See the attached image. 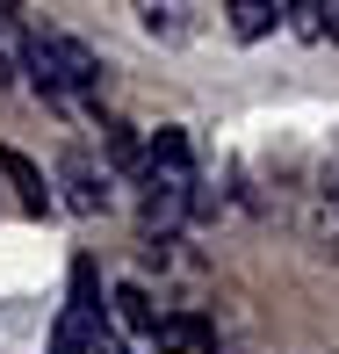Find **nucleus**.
<instances>
[{
  "label": "nucleus",
  "instance_id": "obj_5",
  "mask_svg": "<svg viewBox=\"0 0 339 354\" xmlns=\"http://www.w3.org/2000/svg\"><path fill=\"white\" fill-rule=\"evenodd\" d=\"M0 174H8V181H14V196H22V210H29V217H51V210H58L51 181H43V174L29 167V159L14 152V145H0Z\"/></svg>",
  "mask_w": 339,
  "mask_h": 354
},
{
  "label": "nucleus",
  "instance_id": "obj_1",
  "mask_svg": "<svg viewBox=\"0 0 339 354\" xmlns=\"http://www.w3.org/2000/svg\"><path fill=\"white\" fill-rule=\"evenodd\" d=\"M29 87H37L43 102L66 109L72 94H94V87H101V58H94L79 37H58V29H43V37L29 44Z\"/></svg>",
  "mask_w": 339,
  "mask_h": 354
},
{
  "label": "nucleus",
  "instance_id": "obj_12",
  "mask_svg": "<svg viewBox=\"0 0 339 354\" xmlns=\"http://www.w3.org/2000/svg\"><path fill=\"white\" fill-rule=\"evenodd\" d=\"M289 29L303 44H325L332 37V0H289Z\"/></svg>",
  "mask_w": 339,
  "mask_h": 354
},
{
  "label": "nucleus",
  "instance_id": "obj_10",
  "mask_svg": "<svg viewBox=\"0 0 339 354\" xmlns=\"http://www.w3.org/2000/svg\"><path fill=\"white\" fill-rule=\"evenodd\" d=\"M101 145H108V167H116V174L144 181V145H137L130 123H101Z\"/></svg>",
  "mask_w": 339,
  "mask_h": 354
},
{
  "label": "nucleus",
  "instance_id": "obj_3",
  "mask_svg": "<svg viewBox=\"0 0 339 354\" xmlns=\"http://www.w3.org/2000/svg\"><path fill=\"white\" fill-rule=\"evenodd\" d=\"M58 188H66L58 203H66L72 217H101L108 210V167H94L87 152H66V159H58Z\"/></svg>",
  "mask_w": 339,
  "mask_h": 354
},
{
  "label": "nucleus",
  "instance_id": "obj_7",
  "mask_svg": "<svg viewBox=\"0 0 339 354\" xmlns=\"http://www.w3.org/2000/svg\"><path fill=\"white\" fill-rule=\"evenodd\" d=\"M29 44H37V37L22 29V15H14V8H0V87L29 73Z\"/></svg>",
  "mask_w": 339,
  "mask_h": 354
},
{
  "label": "nucleus",
  "instance_id": "obj_6",
  "mask_svg": "<svg viewBox=\"0 0 339 354\" xmlns=\"http://www.w3.org/2000/svg\"><path fill=\"white\" fill-rule=\"evenodd\" d=\"M152 347H159V354H209L217 340H209V326H202V318L166 311V318H159V333H152Z\"/></svg>",
  "mask_w": 339,
  "mask_h": 354
},
{
  "label": "nucleus",
  "instance_id": "obj_13",
  "mask_svg": "<svg viewBox=\"0 0 339 354\" xmlns=\"http://www.w3.org/2000/svg\"><path fill=\"white\" fill-rule=\"evenodd\" d=\"M87 354H130V340H123L116 326H94V340H87Z\"/></svg>",
  "mask_w": 339,
  "mask_h": 354
},
{
  "label": "nucleus",
  "instance_id": "obj_14",
  "mask_svg": "<svg viewBox=\"0 0 339 354\" xmlns=\"http://www.w3.org/2000/svg\"><path fill=\"white\" fill-rule=\"evenodd\" d=\"M332 44H339V0H332Z\"/></svg>",
  "mask_w": 339,
  "mask_h": 354
},
{
  "label": "nucleus",
  "instance_id": "obj_11",
  "mask_svg": "<svg viewBox=\"0 0 339 354\" xmlns=\"http://www.w3.org/2000/svg\"><path fill=\"white\" fill-rule=\"evenodd\" d=\"M311 246L339 261V196H332V188H318V196H311Z\"/></svg>",
  "mask_w": 339,
  "mask_h": 354
},
{
  "label": "nucleus",
  "instance_id": "obj_8",
  "mask_svg": "<svg viewBox=\"0 0 339 354\" xmlns=\"http://www.w3.org/2000/svg\"><path fill=\"white\" fill-rule=\"evenodd\" d=\"M231 37L238 44H260V37H274V22H282V0H231Z\"/></svg>",
  "mask_w": 339,
  "mask_h": 354
},
{
  "label": "nucleus",
  "instance_id": "obj_2",
  "mask_svg": "<svg viewBox=\"0 0 339 354\" xmlns=\"http://www.w3.org/2000/svg\"><path fill=\"white\" fill-rule=\"evenodd\" d=\"M195 167H144V181H137V224L144 232H181L188 217H195Z\"/></svg>",
  "mask_w": 339,
  "mask_h": 354
},
{
  "label": "nucleus",
  "instance_id": "obj_4",
  "mask_svg": "<svg viewBox=\"0 0 339 354\" xmlns=\"http://www.w3.org/2000/svg\"><path fill=\"white\" fill-rule=\"evenodd\" d=\"M137 22L152 44H188L195 29V0H137Z\"/></svg>",
  "mask_w": 339,
  "mask_h": 354
},
{
  "label": "nucleus",
  "instance_id": "obj_9",
  "mask_svg": "<svg viewBox=\"0 0 339 354\" xmlns=\"http://www.w3.org/2000/svg\"><path fill=\"white\" fill-rule=\"evenodd\" d=\"M159 318H166V311H159V304L144 297L137 282H123V289H116V326H123V333H137V340H152V333H159Z\"/></svg>",
  "mask_w": 339,
  "mask_h": 354
}]
</instances>
